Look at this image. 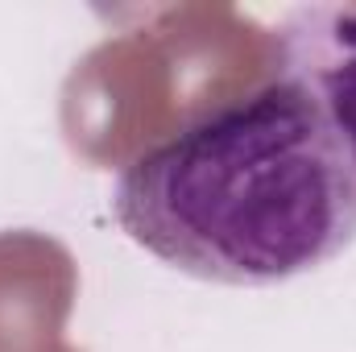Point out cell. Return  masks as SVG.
<instances>
[{
    "label": "cell",
    "mask_w": 356,
    "mask_h": 352,
    "mask_svg": "<svg viewBox=\"0 0 356 352\" xmlns=\"http://www.w3.org/2000/svg\"><path fill=\"white\" fill-rule=\"evenodd\" d=\"M133 245L220 286H277L356 241V175L290 75L228 95L137 154L112 186Z\"/></svg>",
    "instance_id": "1"
},
{
    "label": "cell",
    "mask_w": 356,
    "mask_h": 352,
    "mask_svg": "<svg viewBox=\"0 0 356 352\" xmlns=\"http://www.w3.org/2000/svg\"><path fill=\"white\" fill-rule=\"evenodd\" d=\"M277 71L315 99L356 175V4H302L277 29Z\"/></svg>",
    "instance_id": "2"
}]
</instances>
